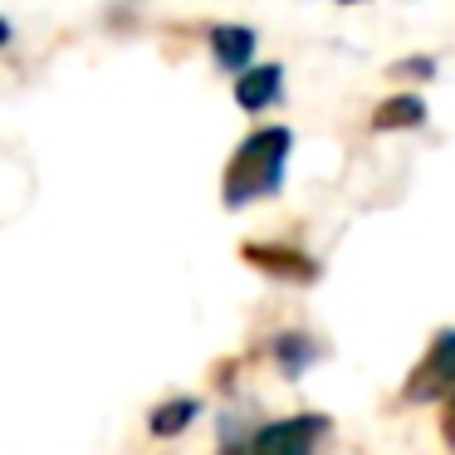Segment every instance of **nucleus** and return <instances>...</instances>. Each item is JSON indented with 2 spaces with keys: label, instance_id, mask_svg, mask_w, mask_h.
<instances>
[{
  "label": "nucleus",
  "instance_id": "39448f33",
  "mask_svg": "<svg viewBox=\"0 0 455 455\" xmlns=\"http://www.w3.org/2000/svg\"><path fill=\"white\" fill-rule=\"evenodd\" d=\"M211 50H216V60L226 64V69H245L250 54H255V35L240 30V25H220V30L211 35Z\"/></svg>",
  "mask_w": 455,
  "mask_h": 455
},
{
  "label": "nucleus",
  "instance_id": "f03ea898",
  "mask_svg": "<svg viewBox=\"0 0 455 455\" xmlns=\"http://www.w3.org/2000/svg\"><path fill=\"white\" fill-rule=\"evenodd\" d=\"M451 387H455V328H445L431 343L426 363L411 372L406 396H411V402H426V396H441V392H451Z\"/></svg>",
  "mask_w": 455,
  "mask_h": 455
},
{
  "label": "nucleus",
  "instance_id": "1a4fd4ad",
  "mask_svg": "<svg viewBox=\"0 0 455 455\" xmlns=\"http://www.w3.org/2000/svg\"><path fill=\"white\" fill-rule=\"evenodd\" d=\"M5 40H11V25H5V20H0V44H5Z\"/></svg>",
  "mask_w": 455,
  "mask_h": 455
},
{
  "label": "nucleus",
  "instance_id": "20e7f679",
  "mask_svg": "<svg viewBox=\"0 0 455 455\" xmlns=\"http://www.w3.org/2000/svg\"><path fill=\"white\" fill-rule=\"evenodd\" d=\"M235 99H240V108H269V103L279 99V69L275 64H265V69H245L235 79Z\"/></svg>",
  "mask_w": 455,
  "mask_h": 455
},
{
  "label": "nucleus",
  "instance_id": "f257e3e1",
  "mask_svg": "<svg viewBox=\"0 0 455 455\" xmlns=\"http://www.w3.org/2000/svg\"><path fill=\"white\" fill-rule=\"evenodd\" d=\"M284 157H289V132L284 128H265L235 152L226 172V201L240 206V201H255V196H269L284 177Z\"/></svg>",
  "mask_w": 455,
  "mask_h": 455
},
{
  "label": "nucleus",
  "instance_id": "7ed1b4c3",
  "mask_svg": "<svg viewBox=\"0 0 455 455\" xmlns=\"http://www.w3.org/2000/svg\"><path fill=\"white\" fill-rule=\"evenodd\" d=\"M318 431L323 421L318 416H294V421H275L250 441V455H314Z\"/></svg>",
  "mask_w": 455,
  "mask_h": 455
},
{
  "label": "nucleus",
  "instance_id": "0eeeda50",
  "mask_svg": "<svg viewBox=\"0 0 455 455\" xmlns=\"http://www.w3.org/2000/svg\"><path fill=\"white\" fill-rule=\"evenodd\" d=\"M191 416H196V406H191V402H177V406H162L157 421H152V426H157V435H172L177 426H187Z\"/></svg>",
  "mask_w": 455,
  "mask_h": 455
},
{
  "label": "nucleus",
  "instance_id": "6e6552de",
  "mask_svg": "<svg viewBox=\"0 0 455 455\" xmlns=\"http://www.w3.org/2000/svg\"><path fill=\"white\" fill-rule=\"evenodd\" d=\"M445 441L455 445V387H451V402H445Z\"/></svg>",
  "mask_w": 455,
  "mask_h": 455
},
{
  "label": "nucleus",
  "instance_id": "423d86ee",
  "mask_svg": "<svg viewBox=\"0 0 455 455\" xmlns=\"http://www.w3.org/2000/svg\"><path fill=\"white\" fill-rule=\"evenodd\" d=\"M426 118V103L411 99V93H402V99H387L382 108H377V128H416V123Z\"/></svg>",
  "mask_w": 455,
  "mask_h": 455
}]
</instances>
